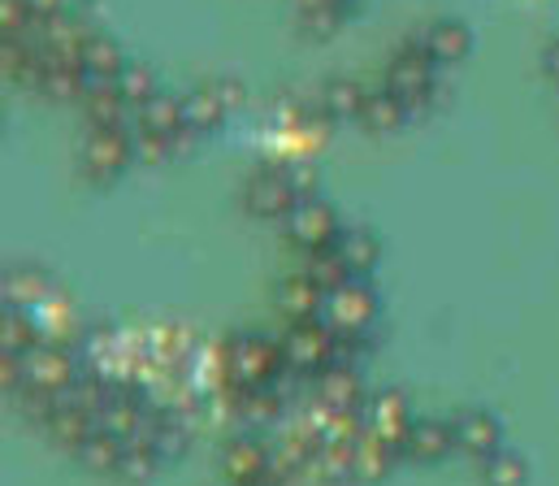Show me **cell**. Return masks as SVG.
<instances>
[{
  "label": "cell",
  "instance_id": "obj_20",
  "mask_svg": "<svg viewBox=\"0 0 559 486\" xmlns=\"http://www.w3.org/2000/svg\"><path fill=\"white\" fill-rule=\"evenodd\" d=\"M334 248H338L343 265L352 270V278H365V274L378 265V257H382V244H378L369 230H338Z\"/></svg>",
  "mask_w": 559,
  "mask_h": 486
},
{
  "label": "cell",
  "instance_id": "obj_22",
  "mask_svg": "<svg viewBox=\"0 0 559 486\" xmlns=\"http://www.w3.org/2000/svg\"><path fill=\"white\" fill-rule=\"evenodd\" d=\"M404 118H408V105L395 96V92H373L369 100H365V109H360V127L365 131H373V135H386V131H395V127H404Z\"/></svg>",
  "mask_w": 559,
  "mask_h": 486
},
{
  "label": "cell",
  "instance_id": "obj_14",
  "mask_svg": "<svg viewBox=\"0 0 559 486\" xmlns=\"http://www.w3.org/2000/svg\"><path fill=\"white\" fill-rule=\"evenodd\" d=\"M455 443H460L464 457L486 461V457H495L503 448V430H499V422L490 413H464L455 422Z\"/></svg>",
  "mask_w": 559,
  "mask_h": 486
},
{
  "label": "cell",
  "instance_id": "obj_3",
  "mask_svg": "<svg viewBox=\"0 0 559 486\" xmlns=\"http://www.w3.org/2000/svg\"><path fill=\"white\" fill-rule=\"evenodd\" d=\"M286 365L282 343H270L261 334H243L230 343V378L239 387H270Z\"/></svg>",
  "mask_w": 559,
  "mask_h": 486
},
{
  "label": "cell",
  "instance_id": "obj_25",
  "mask_svg": "<svg viewBox=\"0 0 559 486\" xmlns=\"http://www.w3.org/2000/svg\"><path fill=\"white\" fill-rule=\"evenodd\" d=\"M481 483L486 486H525L530 483V465H525V457H521V452L499 448L495 457H486V461H481Z\"/></svg>",
  "mask_w": 559,
  "mask_h": 486
},
{
  "label": "cell",
  "instance_id": "obj_15",
  "mask_svg": "<svg viewBox=\"0 0 559 486\" xmlns=\"http://www.w3.org/2000/svg\"><path fill=\"white\" fill-rule=\"evenodd\" d=\"M395 452H400V448H391V443H382L378 435L360 430V435L352 439V474H356V483H382V478L391 474V465H395Z\"/></svg>",
  "mask_w": 559,
  "mask_h": 486
},
{
  "label": "cell",
  "instance_id": "obj_29",
  "mask_svg": "<svg viewBox=\"0 0 559 486\" xmlns=\"http://www.w3.org/2000/svg\"><path fill=\"white\" fill-rule=\"evenodd\" d=\"M308 274H312V278H317L325 292L352 278V270L343 265V257H338V248H334V244H330V248H317V252H308Z\"/></svg>",
  "mask_w": 559,
  "mask_h": 486
},
{
  "label": "cell",
  "instance_id": "obj_18",
  "mask_svg": "<svg viewBox=\"0 0 559 486\" xmlns=\"http://www.w3.org/2000/svg\"><path fill=\"white\" fill-rule=\"evenodd\" d=\"M135 127L140 131H156V135H182L187 131V118H182V100L178 96H165V92H156L143 109H135Z\"/></svg>",
  "mask_w": 559,
  "mask_h": 486
},
{
  "label": "cell",
  "instance_id": "obj_31",
  "mask_svg": "<svg viewBox=\"0 0 559 486\" xmlns=\"http://www.w3.org/2000/svg\"><path fill=\"white\" fill-rule=\"evenodd\" d=\"M31 22H39L31 0H0V35L4 39H22L31 31Z\"/></svg>",
  "mask_w": 559,
  "mask_h": 486
},
{
  "label": "cell",
  "instance_id": "obj_16",
  "mask_svg": "<svg viewBox=\"0 0 559 486\" xmlns=\"http://www.w3.org/2000/svg\"><path fill=\"white\" fill-rule=\"evenodd\" d=\"M321 305H325V287H321L308 270H304V274H290V278L278 287V309L282 313H290L295 322L317 318V313H321Z\"/></svg>",
  "mask_w": 559,
  "mask_h": 486
},
{
  "label": "cell",
  "instance_id": "obj_23",
  "mask_svg": "<svg viewBox=\"0 0 559 486\" xmlns=\"http://www.w3.org/2000/svg\"><path fill=\"white\" fill-rule=\"evenodd\" d=\"M365 100H369V92H365L356 79H330V83L321 87V109H325L330 118H360Z\"/></svg>",
  "mask_w": 559,
  "mask_h": 486
},
{
  "label": "cell",
  "instance_id": "obj_32",
  "mask_svg": "<svg viewBox=\"0 0 559 486\" xmlns=\"http://www.w3.org/2000/svg\"><path fill=\"white\" fill-rule=\"evenodd\" d=\"M174 149H178L174 135H156V131H140V127H135V157H140V162H147V165L169 162Z\"/></svg>",
  "mask_w": 559,
  "mask_h": 486
},
{
  "label": "cell",
  "instance_id": "obj_35",
  "mask_svg": "<svg viewBox=\"0 0 559 486\" xmlns=\"http://www.w3.org/2000/svg\"><path fill=\"white\" fill-rule=\"evenodd\" d=\"M543 70H547V79L559 83V39H551V44L543 48Z\"/></svg>",
  "mask_w": 559,
  "mask_h": 486
},
{
  "label": "cell",
  "instance_id": "obj_24",
  "mask_svg": "<svg viewBox=\"0 0 559 486\" xmlns=\"http://www.w3.org/2000/svg\"><path fill=\"white\" fill-rule=\"evenodd\" d=\"M4 296H9L13 309H35L39 300H48V278L39 270L17 265V270L4 274Z\"/></svg>",
  "mask_w": 559,
  "mask_h": 486
},
{
  "label": "cell",
  "instance_id": "obj_1",
  "mask_svg": "<svg viewBox=\"0 0 559 486\" xmlns=\"http://www.w3.org/2000/svg\"><path fill=\"white\" fill-rule=\"evenodd\" d=\"M321 322L330 325L334 334H365L369 325L378 322V296L373 287H365L360 278H347L338 287L325 292L321 305Z\"/></svg>",
  "mask_w": 559,
  "mask_h": 486
},
{
  "label": "cell",
  "instance_id": "obj_9",
  "mask_svg": "<svg viewBox=\"0 0 559 486\" xmlns=\"http://www.w3.org/2000/svg\"><path fill=\"white\" fill-rule=\"evenodd\" d=\"M299 204V187L290 174H261L248 182V209L257 217H286Z\"/></svg>",
  "mask_w": 559,
  "mask_h": 486
},
{
  "label": "cell",
  "instance_id": "obj_12",
  "mask_svg": "<svg viewBox=\"0 0 559 486\" xmlns=\"http://www.w3.org/2000/svg\"><path fill=\"white\" fill-rule=\"evenodd\" d=\"M96 426H100L105 435L131 443V439L147 435V413H143V404L135 400V395H118V391H114L109 404L96 413Z\"/></svg>",
  "mask_w": 559,
  "mask_h": 486
},
{
  "label": "cell",
  "instance_id": "obj_8",
  "mask_svg": "<svg viewBox=\"0 0 559 486\" xmlns=\"http://www.w3.org/2000/svg\"><path fill=\"white\" fill-rule=\"evenodd\" d=\"M413 422H417V417H413L404 391H378V395L365 404V430L378 435V439L391 443V448H404Z\"/></svg>",
  "mask_w": 559,
  "mask_h": 486
},
{
  "label": "cell",
  "instance_id": "obj_7",
  "mask_svg": "<svg viewBox=\"0 0 559 486\" xmlns=\"http://www.w3.org/2000/svg\"><path fill=\"white\" fill-rule=\"evenodd\" d=\"M286 230H290V239L299 244V248H308V252H317V248H330L334 239H338V217H334V209L325 204V200H299L290 213H286Z\"/></svg>",
  "mask_w": 559,
  "mask_h": 486
},
{
  "label": "cell",
  "instance_id": "obj_13",
  "mask_svg": "<svg viewBox=\"0 0 559 486\" xmlns=\"http://www.w3.org/2000/svg\"><path fill=\"white\" fill-rule=\"evenodd\" d=\"M420 48H425L438 66H455V61L468 57V48H473V31H468L464 22H455V17H438V22L425 31Z\"/></svg>",
  "mask_w": 559,
  "mask_h": 486
},
{
  "label": "cell",
  "instance_id": "obj_11",
  "mask_svg": "<svg viewBox=\"0 0 559 486\" xmlns=\"http://www.w3.org/2000/svg\"><path fill=\"white\" fill-rule=\"evenodd\" d=\"M460 443H455V422H438V417H425V422H413L408 439H404V452L413 461H442L451 457Z\"/></svg>",
  "mask_w": 559,
  "mask_h": 486
},
{
  "label": "cell",
  "instance_id": "obj_19",
  "mask_svg": "<svg viewBox=\"0 0 559 486\" xmlns=\"http://www.w3.org/2000/svg\"><path fill=\"white\" fill-rule=\"evenodd\" d=\"M226 114H230V109L222 105V96H217L213 87H200V92L182 96V118H187V131H191V135H209V131H217Z\"/></svg>",
  "mask_w": 559,
  "mask_h": 486
},
{
  "label": "cell",
  "instance_id": "obj_21",
  "mask_svg": "<svg viewBox=\"0 0 559 486\" xmlns=\"http://www.w3.org/2000/svg\"><path fill=\"white\" fill-rule=\"evenodd\" d=\"M79 61H83V70H87V74H96V79H114V83H118V74L127 70L122 48H118L109 35H96V31L87 35V44H83Z\"/></svg>",
  "mask_w": 559,
  "mask_h": 486
},
{
  "label": "cell",
  "instance_id": "obj_36",
  "mask_svg": "<svg viewBox=\"0 0 559 486\" xmlns=\"http://www.w3.org/2000/svg\"><path fill=\"white\" fill-rule=\"evenodd\" d=\"M252 486H265V483H252Z\"/></svg>",
  "mask_w": 559,
  "mask_h": 486
},
{
  "label": "cell",
  "instance_id": "obj_27",
  "mask_svg": "<svg viewBox=\"0 0 559 486\" xmlns=\"http://www.w3.org/2000/svg\"><path fill=\"white\" fill-rule=\"evenodd\" d=\"M156 443L140 435V439H131V443H122V457H118V478H127V483H143L152 470H156Z\"/></svg>",
  "mask_w": 559,
  "mask_h": 486
},
{
  "label": "cell",
  "instance_id": "obj_26",
  "mask_svg": "<svg viewBox=\"0 0 559 486\" xmlns=\"http://www.w3.org/2000/svg\"><path fill=\"white\" fill-rule=\"evenodd\" d=\"M79 465L83 470H92V474H118V457H122V439H114V435H105V430H96L79 452Z\"/></svg>",
  "mask_w": 559,
  "mask_h": 486
},
{
  "label": "cell",
  "instance_id": "obj_6",
  "mask_svg": "<svg viewBox=\"0 0 559 486\" xmlns=\"http://www.w3.org/2000/svg\"><path fill=\"white\" fill-rule=\"evenodd\" d=\"M282 352H286V365L295 369H325L334 356V330L317 318H304L286 330Z\"/></svg>",
  "mask_w": 559,
  "mask_h": 486
},
{
  "label": "cell",
  "instance_id": "obj_28",
  "mask_svg": "<svg viewBox=\"0 0 559 486\" xmlns=\"http://www.w3.org/2000/svg\"><path fill=\"white\" fill-rule=\"evenodd\" d=\"M39 343V330L31 322V313H22V309H4V322H0V347L4 352H26V347H35Z\"/></svg>",
  "mask_w": 559,
  "mask_h": 486
},
{
  "label": "cell",
  "instance_id": "obj_5",
  "mask_svg": "<svg viewBox=\"0 0 559 486\" xmlns=\"http://www.w3.org/2000/svg\"><path fill=\"white\" fill-rule=\"evenodd\" d=\"M433 57L425 48H404L391 66H386V92H395L408 109L429 105V92H433Z\"/></svg>",
  "mask_w": 559,
  "mask_h": 486
},
{
  "label": "cell",
  "instance_id": "obj_34",
  "mask_svg": "<svg viewBox=\"0 0 559 486\" xmlns=\"http://www.w3.org/2000/svg\"><path fill=\"white\" fill-rule=\"evenodd\" d=\"M31 9H35L39 17H57V13H79V9H74V0H31Z\"/></svg>",
  "mask_w": 559,
  "mask_h": 486
},
{
  "label": "cell",
  "instance_id": "obj_33",
  "mask_svg": "<svg viewBox=\"0 0 559 486\" xmlns=\"http://www.w3.org/2000/svg\"><path fill=\"white\" fill-rule=\"evenodd\" d=\"M213 92L222 96V105H226V109H239V105L248 100V92H243V83H239V79H217V83H213Z\"/></svg>",
  "mask_w": 559,
  "mask_h": 486
},
{
  "label": "cell",
  "instance_id": "obj_4",
  "mask_svg": "<svg viewBox=\"0 0 559 486\" xmlns=\"http://www.w3.org/2000/svg\"><path fill=\"white\" fill-rule=\"evenodd\" d=\"M22 374H26V387H39V391H70L74 382H79V365H74V356L61 347V343H52V339H44V343H35V347H26L22 352Z\"/></svg>",
  "mask_w": 559,
  "mask_h": 486
},
{
  "label": "cell",
  "instance_id": "obj_2",
  "mask_svg": "<svg viewBox=\"0 0 559 486\" xmlns=\"http://www.w3.org/2000/svg\"><path fill=\"white\" fill-rule=\"evenodd\" d=\"M135 162V135L127 127H92V135L79 149V165L87 178H118Z\"/></svg>",
  "mask_w": 559,
  "mask_h": 486
},
{
  "label": "cell",
  "instance_id": "obj_30",
  "mask_svg": "<svg viewBox=\"0 0 559 486\" xmlns=\"http://www.w3.org/2000/svg\"><path fill=\"white\" fill-rule=\"evenodd\" d=\"M118 92H122V100H127L131 109H143V105L156 96V79H152L147 66H127V70L118 74Z\"/></svg>",
  "mask_w": 559,
  "mask_h": 486
},
{
  "label": "cell",
  "instance_id": "obj_10",
  "mask_svg": "<svg viewBox=\"0 0 559 486\" xmlns=\"http://www.w3.org/2000/svg\"><path fill=\"white\" fill-rule=\"evenodd\" d=\"M317 400L321 408H338V413H360L365 404V391H360V378L352 365H325L317 369Z\"/></svg>",
  "mask_w": 559,
  "mask_h": 486
},
{
  "label": "cell",
  "instance_id": "obj_17",
  "mask_svg": "<svg viewBox=\"0 0 559 486\" xmlns=\"http://www.w3.org/2000/svg\"><path fill=\"white\" fill-rule=\"evenodd\" d=\"M222 470H226V478H230L235 486L265 483V478H270V452H265L261 443H252V439L230 443V452H226Z\"/></svg>",
  "mask_w": 559,
  "mask_h": 486
}]
</instances>
